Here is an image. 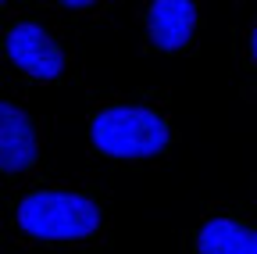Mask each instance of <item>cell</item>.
Returning <instances> with one entry per match:
<instances>
[{
    "instance_id": "2",
    "label": "cell",
    "mask_w": 257,
    "mask_h": 254,
    "mask_svg": "<svg viewBox=\"0 0 257 254\" xmlns=\"http://www.w3.org/2000/svg\"><path fill=\"white\" fill-rule=\"evenodd\" d=\"M18 226L36 240H86L100 229V208L82 194L40 190L18 204Z\"/></svg>"
},
{
    "instance_id": "6",
    "label": "cell",
    "mask_w": 257,
    "mask_h": 254,
    "mask_svg": "<svg viewBox=\"0 0 257 254\" xmlns=\"http://www.w3.org/2000/svg\"><path fill=\"white\" fill-rule=\"evenodd\" d=\"M200 254H257V229H246L232 218H207L197 236Z\"/></svg>"
},
{
    "instance_id": "7",
    "label": "cell",
    "mask_w": 257,
    "mask_h": 254,
    "mask_svg": "<svg viewBox=\"0 0 257 254\" xmlns=\"http://www.w3.org/2000/svg\"><path fill=\"white\" fill-rule=\"evenodd\" d=\"M57 4H64V8H89V4H96V0H57Z\"/></svg>"
},
{
    "instance_id": "4",
    "label": "cell",
    "mask_w": 257,
    "mask_h": 254,
    "mask_svg": "<svg viewBox=\"0 0 257 254\" xmlns=\"http://www.w3.org/2000/svg\"><path fill=\"white\" fill-rule=\"evenodd\" d=\"M36 129L22 108L0 101V172H25L36 165Z\"/></svg>"
},
{
    "instance_id": "5",
    "label": "cell",
    "mask_w": 257,
    "mask_h": 254,
    "mask_svg": "<svg viewBox=\"0 0 257 254\" xmlns=\"http://www.w3.org/2000/svg\"><path fill=\"white\" fill-rule=\"evenodd\" d=\"M197 29V4L193 0H154L147 11V33L157 50H182Z\"/></svg>"
},
{
    "instance_id": "3",
    "label": "cell",
    "mask_w": 257,
    "mask_h": 254,
    "mask_svg": "<svg viewBox=\"0 0 257 254\" xmlns=\"http://www.w3.org/2000/svg\"><path fill=\"white\" fill-rule=\"evenodd\" d=\"M8 57L15 61V65L29 75H36V79H57L64 72V54L61 47L54 43V36L47 33L43 25L36 22H18L8 29Z\"/></svg>"
},
{
    "instance_id": "8",
    "label": "cell",
    "mask_w": 257,
    "mask_h": 254,
    "mask_svg": "<svg viewBox=\"0 0 257 254\" xmlns=\"http://www.w3.org/2000/svg\"><path fill=\"white\" fill-rule=\"evenodd\" d=\"M250 54H253V61H257V22H253V33H250Z\"/></svg>"
},
{
    "instance_id": "9",
    "label": "cell",
    "mask_w": 257,
    "mask_h": 254,
    "mask_svg": "<svg viewBox=\"0 0 257 254\" xmlns=\"http://www.w3.org/2000/svg\"><path fill=\"white\" fill-rule=\"evenodd\" d=\"M0 4H4V0H0Z\"/></svg>"
},
{
    "instance_id": "1",
    "label": "cell",
    "mask_w": 257,
    "mask_h": 254,
    "mask_svg": "<svg viewBox=\"0 0 257 254\" xmlns=\"http://www.w3.org/2000/svg\"><path fill=\"white\" fill-rule=\"evenodd\" d=\"M89 140L107 157L136 161V157H154V154L165 150L172 140V129L150 108L118 104V108H104L89 122Z\"/></svg>"
}]
</instances>
